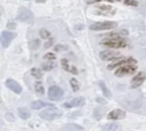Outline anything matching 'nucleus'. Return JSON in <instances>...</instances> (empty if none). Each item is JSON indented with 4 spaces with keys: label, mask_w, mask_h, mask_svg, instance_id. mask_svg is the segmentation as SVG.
<instances>
[{
    "label": "nucleus",
    "mask_w": 146,
    "mask_h": 131,
    "mask_svg": "<svg viewBox=\"0 0 146 131\" xmlns=\"http://www.w3.org/2000/svg\"><path fill=\"white\" fill-rule=\"evenodd\" d=\"M103 46L111 48V49H120V48H124L127 47L128 42L124 38L120 36L119 34H110L108 36H106L102 42Z\"/></svg>",
    "instance_id": "1"
},
{
    "label": "nucleus",
    "mask_w": 146,
    "mask_h": 131,
    "mask_svg": "<svg viewBox=\"0 0 146 131\" xmlns=\"http://www.w3.org/2000/svg\"><path fill=\"white\" fill-rule=\"evenodd\" d=\"M60 115H62L60 110L58 108H56V107H48V108L43 109L40 113V117L43 118V120H47V121H51V120L58 118Z\"/></svg>",
    "instance_id": "2"
},
{
    "label": "nucleus",
    "mask_w": 146,
    "mask_h": 131,
    "mask_svg": "<svg viewBox=\"0 0 146 131\" xmlns=\"http://www.w3.org/2000/svg\"><path fill=\"white\" fill-rule=\"evenodd\" d=\"M136 71H137V64H127V65H122V66L117 67L115 71V75L117 77H121L124 75L133 74Z\"/></svg>",
    "instance_id": "3"
},
{
    "label": "nucleus",
    "mask_w": 146,
    "mask_h": 131,
    "mask_svg": "<svg viewBox=\"0 0 146 131\" xmlns=\"http://www.w3.org/2000/svg\"><path fill=\"white\" fill-rule=\"evenodd\" d=\"M117 24L115 22H95L90 25L91 31H102V30H111L116 27Z\"/></svg>",
    "instance_id": "4"
},
{
    "label": "nucleus",
    "mask_w": 146,
    "mask_h": 131,
    "mask_svg": "<svg viewBox=\"0 0 146 131\" xmlns=\"http://www.w3.org/2000/svg\"><path fill=\"white\" fill-rule=\"evenodd\" d=\"M99 57H100V59H103V60H114V59H119V58H121V55H120V52L119 51H115V50H103V51H100V54H99Z\"/></svg>",
    "instance_id": "5"
},
{
    "label": "nucleus",
    "mask_w": 146,
    "mask_h": 131,
    "mask_svg": "<svg viewBox=\"0 0 146 131\" xmlns=\"http://www.w3.org/2000/svg\"><path fill=\"white\" fill-rule=\"evenodd\" d=\"M127 64H137V60L133 59V58H131V57H129V58H122L121 57L116 62L110 64L107 66V69H114V68H117V67H120L122 65H127Z\"/></svg>",
    "instance_id": "6"
},
{
    "label": "nucleus",
    "mask_w": 146,
    "mask_h": 131,
    "mask_svg": "<svg viewBox=\"0 0 146 131\" xmlns=\"http://www.w3.org/2000/svg\"><path fill=\"white\" fill-rule=\"evenodd\" d=\"M63 95H64V91L57 85H51L48 90V97L50 100H58L63 97Z\"/></svg>",
    "instance_id": "7"
},
{
    "label": "nucleus",
    "mask_w": 146,
    "mask_h": 131,
    "mask_svg": "<svg viewBox=\"0 0 146 131\" xmlns=\"http://www.w3.org/2000/svg\"><path fill=\"white\" fill-rule=\"evenodd\" d=\"M17 18L18 21L21 22H24V23H31L33 21V14L26 9V8H21L18 15H17Z\"/></svg>",
    "instance_id": "8"
},
{
    "label": "nucleus",
    "mask_w": 146,
    "mask_h": 131,
    "mask_svg": "<svg viewBox=\"0 0 146 131\" xmlns=\"http://www.w3.org/2000/svg\"><path fill=\"white\" fill-rule=\"evenodd\" d=\"M84 98L83 97H76V98H74V99H71V100H68V101H66V103H64L63 104V106L64 107H66V108H72V107H81V106H83L84 105Z\"/></svg>",
    "instance_id": "9"
},
{
    "label": "nucleus",
    "mask_w": 146,
    "mask_h": 131,
    "mask_svg": "<svg viewBox=\"0 0 146 131\" xmlns=\"http://www.w3.org/2000/svg\"><path fill=\"white\" fill-rule=\"evenodd\" d=\"M114 13H115V9L112 6L102 5V6H97L95 9V14L97 15H113Z\"/></svg>",
    "instance_id": "10"
},
{
    "label": "nucleus",
    "mask_w": 146,
    "mask_h": 131,
    "mask_svg": "<svg viewBox=\"0 0 146 131\" xmlns=\"http://www.w3.org/2000/svg\"><path fill=\"white\" fill-rule=\"evenodd\" d=\"M15 36H16L15 33L8 32V31H3V32L1 33V44H2V47H3V48H7V47L9 46V43H10V41H11Z\"/></svg>",
    "instance_id": "11"
},
{
    "label": "nucleus",
    "mask_w": 146,
    "mask_h": 131,
    "mask_svg": "<svg viewBox=\"0 0 146 131\" xmlns=\"http://www.w3.org/2000/svg\"><path fill=\"white\" fill-rule=\"evenodd\" d=\"M146 79V74L144 72H139L137 73V75L133 76V79L131 80V88H138Z\"/></svg>",
    "instance_id": "12"
},
{
    "label": "nucleus",
    "mask_w": 146,
    "mask_h": 131,
    "mask_svg": "<svg viewBox=\"0 0 146 131\" xmlns=\"http://www.w3.org/2000/svg\"><path fill=\"white\" fill-rule=\"evenodd\" d=\"M124 117H125V112L122 110V109H113V110L110 112L108 115H107V118H108V120H114V121H116V120H122V118H124Z\"/></svg>",
    "instance_id": "13"
},
{
    "label": "nucleus",
    "mask_w": 146,
    "mask_h": 131,
    "mask_svg": "<svg viewBox=\"0 0 146 131\" xmlns=\"http://www.w3.org/2000/svg\"><path fill=\"white\" fill-rule=\"evenodd\" d=\"M6 85H7L11 91H14L15 93H21V92H22V87H21L16 81H14V80H11V79H8V80L6 81Z\"/></svg>",
    "instance_id": "14"
},
{
    "label": "nucleus",
    "mask_w": 146,
    "mask_h": 131,
    "mask_svg": "<svg viewBox=\"0 0 146 131\" xmlns=\"http://www.w3.org/2000/svg\"><path fill=\"white\" fill-rule=\"evenodd\" d=\"M60 65H62V67L65 69V71H67V72H70V73H72V74H78V69L74 67V66H72V65H70L68 64V60L67 59H65V58H63L62 60H60Z\"/></svg>",
    "instance_id": "15"
},
{
    "label": "nucleus",
    "mask_w": 146,
    "mask_h": 131,
    "mask_svg": "<svg viewBox=\"0 0 146 131\" xmlns=\"http://www.w3.org/2000/svg\"><path fill=\"white\" fill-rule=\"evenodd\" d=\"M47 106H50V104H48V103H46V101H43V100H36V101H33L32 105H31V107H32L33 109H40V108H42V107H47Z\"/></svg>",
    "instance_id": "16"
},
{
    "label": "nucleus",
    "mask_w": 146,
    "mask_h": 131,
    "mask_svg": "<svg viewBox=\"0 0 146 131\" xmlns=\"http://www.w3.org/2000/svg\"><path fill=\"white\" fill-rule=\"evenodd\" d=\"M18 115H19V117L21 118H23V120H27L30 116H31V113H30V110L27 109V108H24V107H21V108H18Z\"/></svg>",
    "instance_id": "17"
},
{
    "label": "nucleus",
    "mask_w": 146,
    "mask_h": 131,
    "mask_svg": "<svg viewBox=\"0 0 146 131\" xmlns=\"http://www.w3.org/2000/svg\"><path fill=\"white\" fill-rule=\"evenodd\" d=\"M99 87H100V89H102V91H103V95H104L105 97H111V91L107 89V87L105 85V83H104L103 81L99 82Z\"/></svg>",
    "instance_id": "18"
},
{
    "label": "nucleus",
    "mask_w": 146,
    "mask_h": 131,
    "mask_svg": "<svg viewBox=\"0 0 146 131\" xmlns=\"http://www.w3.org/2000/svg\"><path fill=\"white\" fill-rule=\"evenodd\" d=\"M34 85H35V87H34V88H35V92H36L38 95H40V96H41V95H43V93H44L43 85H42V83H41L40 81H39V82H36Z\"/></svg>",
    "instance_id": "19"
},
{
    "label": "nucleus",
    "mask_w": 146,
    "mask_h": 131,
    "mask_svg": "<svg viewBox=\"0 0 146 131\" xmlns=\"http://www.w3.org/2000/svg\"><path fill=\"white\" fill-rule=\"evenodd\" d=\"M31 74H32V76L38 77V79L42 77V71L40 68H36V67H34V68L31 69Z\"/></svg>",
    "instance_id": "20"
},
{
    "label": "nucleus",
    "mask_w": 146,
    "mask_h": 131,
    "mask_svg": "<svg viewBox=\"0 0 146 131\" xmlns=\"http://www.w3.org/2000/svg\"><path fill=\"white\" fill-rule=\"evenodd\" d=\"M70 83H71V88H72L73 91H78V90L80 89V87H79V82L76 81V79L72 77V79L70 80Z\"/></svg>",
    "instance_id": "21"
},
{
    "label": "nucleus",
    "mask_w": 146,
    "mask_h": 131,
    "mask_svg": "<svg viewBox=\"0 0 146 131\" xmlns=\"http://www.w3.org/2000/svg\"><path fill=\"white\" fill-rule=\"evenodd\" d=\"M39 32H40V36L42 39H48L50 36V32L48 30H46V28H41Z\"/></svg>",
    "instance_id": "22"
},
{
    "label": "nucleus",
    "mask_w": 146,
    "mask_h": 131,
    "mask_svg": "<svg viewBox=\"0 0 146 131\" xmlns=\"http://www.w3.org/2000/svg\"><path fill=\"white\" fill-rule=\"evenodd\" d=\"M41 67L43 71H51L55 67V65H54V63H47V64H42Z\"/></svg>",
    "instance_id": "23"
},
{
    "label": "nucleus",
    "mask_w": 146,
    "mask_h": 131,
    "mask_svg": "<svg viewBox=\"0 0 146 131\" xmlns=\"http://www.w3.org/2000/svg\"><path fill=\"white\" fill-rule=\"evenodd\" d=\"M54 49H55L56 51H62V50H66V49H68V47L65 46V44H56Z\"/></svg>",
    "instance_id": "24"
},
{
    "label": "nucleus",
    "mask_w": 146,
    "mask_h": 131,
    "mask_svg": "<svg viewBox=\"0 0 146 131\" xmlns=\"http://www.w3.org/2000/svg\"><path fill=\"white\" fill-rule=\"evenodd\" d=\"M119 125L117 124H107L104 126V130H117Z\"/></svg>",
    "instance_id": "25"
},
{
    "label": "nucleus",
    "mask_w": 146,
    "mask_h": 131,
    "mask_svg": "<svg viewBox=\"0 0 146 131\" xmlns=\"http://www.w3.org/2000/svg\"><path fill=\"white\" fill-rule=\"evenodd\" d=\"M124 3L128 6H133V7L138 6V1H136V0H124Z\"/></svg>",
    "instance_id": "26"
},
{
    "label": "nucleus",
    "mask_w": 146,
    "mask_h": 131,
    "mask_svg": "<svg viewBox=\"0 0 146 131\" xmlns=\"http://www.w3.org/2000/svg\"><path fill=\"white\" fill-rule=\"evenodd\" d=\"M44 58L48 59V60H54V59H56V56H55V54H52V52H47V54L44 55Z\"/></svg>",
    "instance_id": "27"
},
{
    "label": "nucleus",
    "mask_w": 146,
    "mask_h": 131,
    "mask_svg": "<svg viewBox=\"0 0 146 131\" xmlns=\"http://www.w3.org/2000/svg\"><path fill=\"white\" fill-rule=\"evenodd\" d=\"M30 44H31V48H32V49H35V48H38V47L40 46V41L36 39V40L31 41V43H30Z\"/></svg>",
    "instance_id": "28"
},
{
    "label": "nucleus",
    "mask_w": 146,
    "mask_h": 131,
    "mask_svg": "<svg viewBox=\"0 0 146 131\" xmlns=\"http://www.w3.org/2000/svg\"><path fill=\"white\" fill-rule=\"evenodd\" d=\"M98 1H107V2H112V0H86V3H96Z\"/></svg>",
    "instance_id": "29"
},
{
    "label": "nucleus",
    "mask_w": 146,
    "mask_h": 131,
    "mask_svg": "<svg viewBox=\"0 0 146 131\" xmlns=\"http://www.w3.org/2000/svg\"><path fill=\"white\" fill-rule=\"evenodd\" d=\"M52 43H54V39H51V38H50V39H48V41L44 43V48H49Z\"/></svg>",
    "instance_id": "30"
},
{
    "label": "nucleus",
    "mask_w": 146,
    "mask_h": 131,
    "mask_svg": "<svg viewBox=\"0 0 146 131\" xmlns=\"http://www.w3.org/2000/svg\"><path fill=\"white\" fill-rule=\"evenodd\" d=\"M65 129H79V130H81L82 128H81V126H78V125H73V124H70V125L65 126Z\"/></svg>",
    "instance_id": "31"
},
{
    "label": "nucleus",
    "mask_w": 146,
    "mask_h": 131,
    "mask_svg": "<svg viewBox=\"0 0 146 131\" xmlns=\"http://www.w3.org/2000/svg\"><path fill=\"white\" fill-rule=\"evenodd\" d=\"M7 26H8V27H14V26H15V25H14V24H10V25H9V24H8V25H7Z\"/></svg>",
    "instance_id": "32"
}]
</instances>
